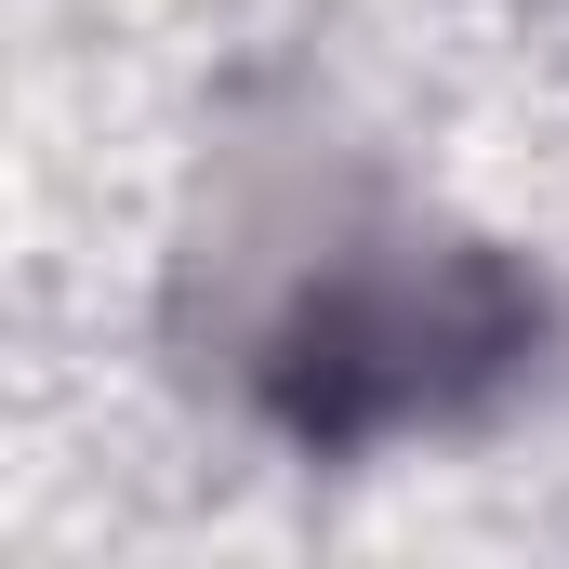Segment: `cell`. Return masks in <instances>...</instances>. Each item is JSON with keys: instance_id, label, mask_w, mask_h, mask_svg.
<instances>
[{"instance_id": "6da1fadb", "label": "cell", "mask_w": 569, "mask_h": 569, "mask_svg": "<svg viewBox=\"0 0 569 569\" xmlns=\"http://www.w3.org/2000/svg\"><path fill=\"white\" fill-rule=\"evenodd\" d=\"M543 345V291L503 252H437V239H345L291 266L252 318V398L305 450H385V437L463 425L517 358Z\"/></svg>"}]
</instances>
